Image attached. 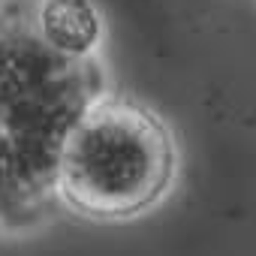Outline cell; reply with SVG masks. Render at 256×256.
<instances>
[{"mask_svg":"<svg viewBox=\"0 0 256 256\" xmlns=\"http://www.w3.org/2000/svg\"><path fill=\"white\" fill-rule=\"evenodd\" d=\"M181 175V148L151 106L102 94L72 126L58 160V202L96 223H124L160 208Z\"/></svg>","mask_w":256,"mask_h":256,"instance_id":"1","label":"cell"},{"mask_svg":"<svg viewBox=\"0 0 256 256\" xmlns=\"http://www.w3.org/2000/svg\"><path fill=\"white\" fill-rule=\"evenodd\" d=\"M102 94L100 58L58 54L34 28V0H0V136L54 196L64 142Z\"/></svg>","mask_w":256,"mask_h":256,"instance_id":"2","label":"cell"},{"mask_svg":"<svg viewBox=\"0 0 256 256\" xmlns=\"http://www.w3.org/2000/svg\"><path fill=\"white\" fill-rule=\"evenodd\" d=\"M34 28L48 48L72 60H96L106 36L94 0H34Z\"/></svg>","mask_w":256,"mask_h":256,"instance_id":"3","label":"cell"}]
</instances>
